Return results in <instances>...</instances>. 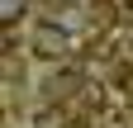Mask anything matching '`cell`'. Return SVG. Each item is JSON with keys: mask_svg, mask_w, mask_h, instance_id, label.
<instances>
[{"mask_svg": "<svg viewBox=\"0 0 133 128\" xmlns=\"http://www.w3.org/2000/svg\"><path fill=\"white\" fill-rule=\"evenodd\" d=\"M38 52L43 57H62L66 52V33L62 29H38Z\"/></svg>", "mask_w": 133, "mask_h": 128, "instance_id": "obj_1", "label": "cell"}]
</instances>
